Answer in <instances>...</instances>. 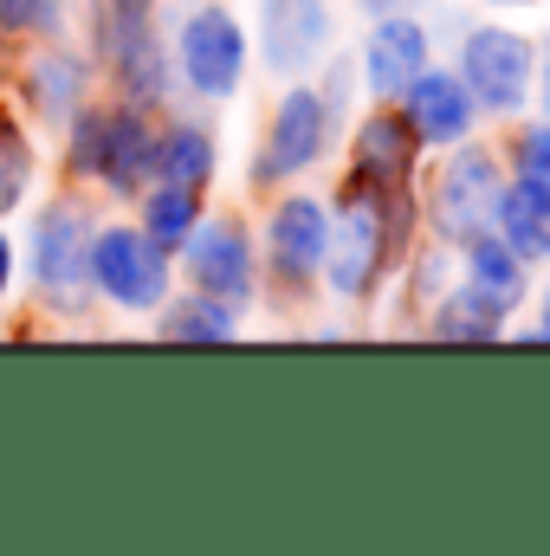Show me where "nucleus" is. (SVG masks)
<instances>
[{
	"instance_id": "obj_19",
	"label": "nucleus",
	"mask_w": 550,
	"mask_h": 556,
	"mask_svg": "<svg viewBox=\"0 0 550 556\" xmlns=\"http://www.w3.org/2000/svg\"><path fill=\"white\" fill-rule=\"evenodd\" d=\"M168 343H227L240 330V311L208 298V291H188V298H162V324H155Z\"/></svg>"
},
{
	"instance_id": "obj_20",
	"label": "nucleus",
	"mask_w": 550,
	"mask_h": 556,
	"mask_svg": "<svg viewBox=\"0 0 550 556\" xmlns=\"http://www.w3.org/2000/svg\"><path fill=\"white\" fill-rule=\"evenodd\" d=\"M396 273H402V298L414 304V324H421V311H427L453 278H460V260H453V247H447V240H434V233H427L421 247L409 240V253H402V266H396Z\"/></svg>"
},
{
	"instance_id": "obj_4",
	"label": "nucleus",
	"mask_w": 550,
	"mask_h": 556,
	"mask_svg": "<svg viewBox=\"0 0 550 556\" xmlns=\"http://www.w3.org/2000/svg\"><path fill=\"white\" fill-rule=\"evenodd\" d=\"M343 142V117L330 111L324 85L317 78H285L273 117H266V137L253 149V188H291L304 181L317 162H330V149Z\"/></svg>"
},
{
	"instance_id": "obj_21",
	"label": "nucleus",
	"mask_w": 550,
	"mask_h": 556,
	"mask_svg": "<svg viewBox=\"0 0 550 556\" xmlns=\"http://www.w3.org/2000/svg\"><path fill=\"white\" fill-rule=\"evenodd\" d=\"M208 207H201V188H182V181H162L155 194H142V233L155 240V247H182L188 233H195V220H201Z\"/></svg>"
},
{
	"instance_id": "obj_23",
	"label": "nucleus",
	"mask_w": 550,
	"mask_h": 556,
	"mask_svg": "<svg viewBox=\"0 0 550 556\" xmlns=\"http://www.w3.org/2000/svg\"><path fill=\"white\" fill-rule=\"evenodd\" d=\"M78 91H85V65H78V59L52 52V59H39V65H33V98H39V111L65 117V111L78 104Z\"/></svg>"
},
{
	"instance_id": "obj_27",
	"label": "nucleus",
	"mask_w": 550,
	"mask_h": 556,
	"mask_svg": "<svg viewBox=\"0 0 550 556\" xmlns=\"http://www.w3.org/2000/svg\"><path fill=\"white\" fill-rule=\"evenodd\" d=\"M545 273H550V266H545ZM525 311H532L525 337H538V343H550V278H538V285H532V304H525Z\"/></svg>"
},
{
	"instance_id": "obj_24",
	"label": "nucleus",
	"mask_w": 550,
	"mask_h": 556,
	"mask_svg": "<svg viewBox=\"0 0 550 556\" xmlns=\"http://www.w3.org/2000/svg\"><path fill=\"white\" fill-rule=\"evenodd\" d=\"M26 168H33V162H26V142H20V130H13L7 111H0V214L26 194Z\"/></svg>"
},
{
	"instance_id": "obj_17",
	"label": "nucleus",
	"mask_w": 550,
	"mask_h": 556,
	"mask_svg": "<svg viewBox=\"0 0 550 556\" xmlns=\"http://www.w3.org/2000/svg\"><path fill=\"white\" fill-rule=\"evenodd\" d=\"M33 273L52 291H78L91 273V247H85V220L72 207H46L33 227Z\"/></svg>"
},
{
	"instance_id": "obj_6",
	"label": "nucleus",
	"mask_w": 550,
	"mask_h": 556,
	"mask_svg": "<svg viewBox=\"0 0 550 556\" xmlns=\"http://www.w3.org/2000/svg\"><path fill=\"white\" fill-rule=\"evenodd\" d=\"M175 253H182L195 291H208V298H221V304H234V311H247V304L260 298V240L247 233V220H234V214H201L195 233H188Z\"/></svg>"
},
{
	"instance_id": "obj_15",
	"label": "nucleus",
	"mask_w": 550,
	"mask_h": 556,
	"mask_svg": "<svg viewBox=\"0 0 550 556\" xmlns=\"http://www.w3.org/2000/svg\"><path fill=\"white\" fill-rule=\"evenodd\" d=\"M421 330L434 337V343H505L512 330H518V317H505L492 298H479L473 285H447L427 311H421Z\"/></svg>"
},
{
	"instance_id": "obj_28",
	"label": "nucleus",
	"mask_w": 550,
	"mask_h": 556,
	"mask_svg": "<svg viewBox=\"0 0 550 556\" xmlns=\"http://www.w3.org/2000/svg\"><path fill=\"white\" fill-rule=\"evenodd\" d=\"M434 0H357V13L363 20H376V13H427Z\"/></svg>"
},
{
	"instance_id": "obj_25",
	"label": "nucleus",
	"mask_w": 550,
	"mask_h": 556,
	"mask_svg": "<svg viewBox=\"0 0 550 556\" xmlns=\"http://www.w3.org/2000/svg\"><path fill=\"white\" fill-rule=\"evenodd\" d=\"M59 26V0H0V33H46Z\"/></svg>"
},
{
	"instance_id": "obj_18",
	"label": "nucleus",
	"mask_w": 550,
	"mask_h": 556,
	"mask_svg": "<svg viewBox=\"0 0 550 556\" xmlns=\"http://www.w3.org/2000/svg\"><path fill=\"white\" fill-rule=\"evenodd\" d=\"M221 168V149H214V130L201 124H168L155 130V181H182V188H208Z\"/></svg>"
},
{
	"instance_id": "obj_31",
	"label": "nucleus",
	"mask_w": 550,
	"mask_h": 556,
	"mask_svg": "<svg viewBox=\"0 0 550 556\" xmlns=\"http://www.w3.org/2000/svg\"><path fill=\"white\" fill-rule=\"evenodd\" d=\"M545 188H550V181H545Z\"/></svg>"
},
{
	"instance_id": "obj_9",
	"label": "nucleus",
	"mask_w": 550,
	"mask_h": 556,
	"mask_svg": "<svg viewBox=\"0 0 550 556\" xmlns=\"http://www.w3.org/2000/svg\"><path fill=\"white\" fill-rule=\"evenodd\" d=\"M343 149H350V175L370 188H389V194H409L421 181V162H427L402 104H389V98H370V111L343 124Z\"/></svg>"
},
{
	"instance_id": "obj_3",
	"label": "nucleus",
	"mask_w": 550,
	"mask_h": 556,
	"mask_svg": "<svg viewBox=\"0 0 550 556\" xmlns=\"http://www.w3.org/2000/svg\"><path fill=\"white\" fill-rule=\"evenodd\" d=\"M532 59H538V39L512 13L466 20L453 33V52H447V65L460 72V85L473 91L486 124H512L532 111Z\"/></svg>"
},
{
	"instance_id": "obj_2",
	"label": "nucleus",
	"mask_w": 550,
	"mask_h": 556,
	"mask_svg": "<svg viewBox=\"0 0 550 556\" xmlns=\"http://www.w3.org/2000/svg\"><path fill=\"white\" fill-rule=\"evenodd\" d=\"M499 188H505V155L499 137H473L453 142V149H434L421 162V181H414V207H421V233L460 247L466 233L492 227V207H499Z\"/></svg>"
},
{
	"instance_id": "obj_13",
	"label": "nucleus",
	"mask_w": 550,
	"mask_h": 556,
	"mask_svg": "<svg viewBox=\"0 0 550 556\" xmlns=\"http://www.w3.org/2000/svg\"><path fill=\"white\" fill-rule=\"evenodd\" d=\"M453 260H460V285H473L479 298H492L505 317H518L525 304H532V285H538V266L532 260H518L492 227H479V233H466L460 247H453Z\"/></svg>"
},
{
	"instance_id": "obj_30",
	"label": "nucleus",
	"mask_w": 550,
	"mask_h": 556,
	"mask_svg": "<svg viewBox=\"0 0 550 556\" xmlns=\"http://www.w3.org/2000/svg\"><path fill=\"white\" fill-rule=\"evenodd\" d=\"M0 285H7V240H0Z\"/></svg>"
},
{
	"instance_id": "obj_10",
	"label": "nucleus",
	"mask_w": 550,
	"mask_h": 556,
	"mask_svg": "<svg viewBox=\"0 0 550 556\" xmlns=\"http://www.w3.org/2000/svg\"><path fill=\"white\" fill-rule=\"evenodd\" d=\"M337 52L330 0H260V65L273 78H311Z\"/></svg>"
},
{
	"instance_id": "obj_22",
	"label": "nucleus",
	"mask_w": 550,
	"mask_h": 556,
	"mask_svg": "<svg viewBox=\"0 0 550 556\" xmlns=\"http://www.w3.org/2000/svg\"><path fill=\"white\" fill-rule=\"evenodd\" d=\"M499 155H505V175H525V181H550V117L525 111L505 124L499 137Z\"/></svg>"
},
{
	"instance_id": "obj_7",
	"label": "nucleus",
	"mask_w": 550,
	"mask_h": 556,
	"mask_svg": "<svg viewBox=\"0 0 550 556\" xmlns=\"http://www.w3.org/2000/svg\"><path fill=\"white\" fill-rule=\"evenodd\" d=\"M247 59H253V46H247V26H240L234 7L208 0V7H195V13L182 20L175 65H182V85H188L195 98H208V104L234 98L240 78H247Z\"/></svg>"
},
{
	"instance_id": "obj_11",
	"label": "nucleus",
	"mask_w": 550,
	"mask_h": 556,
	"mask_svg": "<svg viewBox=\"0 0 550 556\" xmlns=\"http://www.w3.org/2000/svg\"><path fill=\"white\" fill-rule=\"evenodd\" d=\"M91 278L104 285V298H117L124 311H155L168 298V247H155L149 233L111 227L91 247Z\"/></svg>"
},
{
	"instance_id": "obj_8",
	"label": "nucleus",
	"mask_w": 550,
	"mask_h": 556,
	"mask_svg": "<svg viewBox=\"0 0 550 556\" xmlns=\"http://www.w3.org/2000/svg\"><path fill=\"white\" fill-rule=\"evenodd\" d=\"M357 78H363V98H402L414 78L440 59V46H434V26H427V13H376L370 26H363V39H357Z\"/></svg>"
},
{
	"instance_id": "obj_1",
	"label": "nucleus",
	"mask_w": 550,
	"mask_h": 556,
	"mask_svg": "<svg viewBox=\"0 0 550 556\" xmlns=\"http://www.w3.org/2000/svg\"><path fill=\"white\" fill-rule=\"evenodd\" d=\"M421 233V207L409 194H389V188H370V181H343L330 194V247H324V291L337 304H370L383 298V285L396 278L409 240Z\"/></svg>"
},
{
	"instance_id": "obj_26",
	"label": "nucleus",
	"mask_w": 550,
	"mask_h": 556,
	"mask_svg": "<svg viewBox=\"0 0 550 556\" xmlns=\"http://www.w3.org/2000/svg\"><path fill=\"white\" fill-rule=\"evenodd\" d=\"M532 39H538V59H532V111L550 117V26L532 33Z\"/></svg>"
},
{
	"instance_id": "obj_14",
	"label": "nucleus",
	"mask_w": 550,
	"mask_h": 556,
	"mask_svg": "<svg viewBox=\"0 0 550 556\" xmlns=\"http://www.w3.org/2000/svg\"><path fill=\"white\" fill-rule=\"evenodd\" d=\"M117 194H142L155 181V124L142 104H124V111H104V137H98V168Z\"/></svg>"
},
{
	"instance_id": "obj_29",
	"label": "nucleus",
	"mask_w": 550,
	"mask_h": 556,
	"mask_svg": "<svg viewBox=\"0 0 550 556\" xmlns=\"http://www.w3.org/2000/svg\"><path fill=\"white\" fill-rule=\"evenodd\" d=\"M479 7H486V13H512V20H518V13H538V7H550V0H479Z\"/></svg>"
},
{
	"instance_id": "obj_12",
	"label": "nucleus",
	"mask_w": 550,
	"mask_h": 556,
	"mask_svg": "<svg viewBox=\"0 0 550 556\" xmlns=\"http://www.w3.org/2000/svg\"><path fill=\"white\" fill-rule=\"evenodd\" d=\"M396 104H402V117H409V130L421 137V149H427V155H434V149L466 142L473 130H486V117H479L473 91L460 85V72H453L447 59H434V65L414 78Z\"/></svg>"
},
{
	"instance_id": "obj_16",
	"label": "nucleus",
	"mask_w": 550,
	"mask_h": 556,
	"mask_svg": "<svg viewBox=\"0 0 550 556\" xmlns=\"http://www.w3.org/2000/svg\"><path fill=\"white\" fill-rule=\"evenodd\" d=\"M492 233H499L518 260H532V266L545 273V266H550V188H545V181L505 175L499 207H492Z\"/></svg>"
},
{
	"instance_id": "obj_5",
	"label": "nucleus",
	"mask_w": 550,
	"mask_h": 556,
	"mask_svg": "<svg viewBox=\"0 0 550 556\" xmlns=\"http://www.w3.org/2000/svg\"><path fill=\"white\" fill-rule=\"evenodd\" d=\"M324 247H330V194L285 188L273 207H266V227H260V273L278 285V298L317 291Z\"/></svg>"
}]
</instances>
